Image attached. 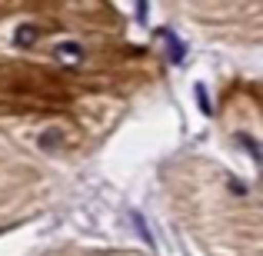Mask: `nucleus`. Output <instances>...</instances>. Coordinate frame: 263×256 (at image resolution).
<instances>
[{"mask_svg": "<svg viewBox=\"0 0 263 256\" xmlns=\"http://www.w3.org/2000/svg\"><path fill=\"white\" fill-rule=\"evenodd\" d=\"M157 37H160L163 44H167V57H170V64H183V57H186V47L180 44V37H177V33L163 27V30H157Z\"/></svg>", "mask_w": 263, "mask_h": 256, "instance_id": "nucleus-1", "label": "nucleus"}, {"mask_svg": "<svg viewBox=\"0 0 263 256\" xmlns=\"http://www.w3.org/2000/svg\"><path fill=\"white\" fill-rule=\"evenodd\" d=\"M53 57L64 67H77V64H84V47L80 44H60L57 50H53Z\"/></svg>", "mask_w": 263, "mask_h": 256, "instance_id": "nucleus-2", "label": "nucleus"}, {"mask_svg": "<svg viewBox=\"0 0 263 256\" xmlns=\"http://www.w3.org/2000/svg\"><path fill=\"white\" fill-rule=\"evenodd\" d=\"M33 40H37V30H33V27H20L17 30V44L20 47H30Z\"/></svg>", "mask_w": 263, "mask_h": 256, "instance_id": "nucleus-3", "label": "nucleus"}, {"mask_svg": "<svg viewBox=\"0 0 263 256\" xmlns=\"http://www.w3.org/2000/svg\"><path fill=\"white\" fill-rule=\"evenodd\" d=\"M197 103H200V110H203V113H210V110H213L210 100H206V90L203 87H197Z\"/></svg>", "mask_w": 263, "mask_h": 256, "instance_id": "nucleus-4", "label": "nucleus"}]
</instances>
